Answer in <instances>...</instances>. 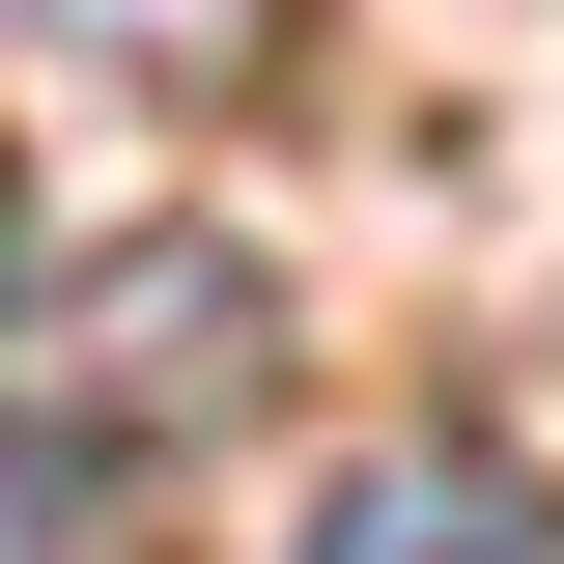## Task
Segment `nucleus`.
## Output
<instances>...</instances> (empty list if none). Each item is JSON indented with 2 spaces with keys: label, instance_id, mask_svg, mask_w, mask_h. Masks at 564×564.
Returning a JSON list of instances; mask_svg holds the SVG:
<instances>
[{
  "label": "nucleus",
  "instance_id": "nucleus-1",
  "mask_svg": "<svg viewBox=\"0 0 564 564\" xmlns=\"http://www.w3.org/2000/svg\"><path fill=\"white\" fill-rule=\"evenodd\" d=\"M282 367V282L226 254V226H113V254H57V339H29V480H113L141 423H226Z\"/></svg>",
  "mask_w": 564,
  "mask_h": 564
},
{
  "label": "nucleus",
  "instance_id": "nucleus-2",
  "mask_svg": "<svg viewBox=\"0 0 564 564\" xmlns=\"http://www.w3.org/2000/svg\"><path fill=\"white\" fill-rule=\"evenodd\" d=\"M311 564H564V480L536 452H367L311 508Z\"/></svg>",
  "mask_w": 564,
  "mask_h": 564
},
{
  "label": "nucleus",
  "instance_id": "nucleus-3",
  "mask_svg": "<svg viewBox=\"0 0 564 564\" xmlns=\"http://www.w3.org/2000/svg\"><path fill=\"white\" fill-rule=\"evenodd\" d=\"M57 29H113V57H226L254 0H57Z\"/></svg>",
  "mask_w": 564,
  "mask_h": 564
}]
</instances>
